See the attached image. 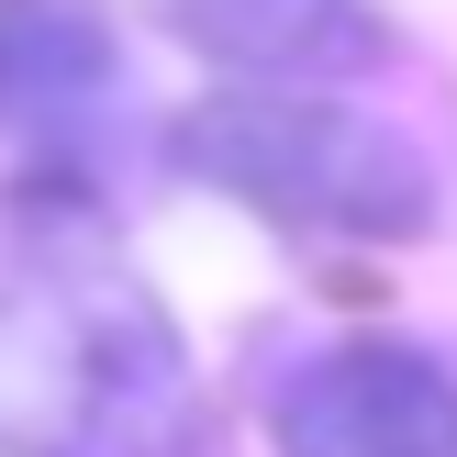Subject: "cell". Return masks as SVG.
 Returning <instances> with one entry per match:
<instances>
[{
	"label": "cell",
	"mask_w": 457,
	"mask_h": 457,
	"mask_svg": "<svg viewBox=\"0 0 457 457\" xmlns=\"http://www.w3.org/2000/svg\"><path fill=\"white\" fill-rule=\"evenodd\" d=\"M145 302L79 212L0 190V457H89L123 413Z\"/></svg>",
	"instance_id": "6da1fadb"
},
{
	"label": "cell",
	"mask_w": 457,
	"mask_h": 457,
	"mask_svg": "<svg viewBox=\"0 0 457 457\" xmlns=\"http://www.w3.org/2000/svg\"><path fill=\"white\" fill-rule=\"evenodd\" d=\"M179 168L290 235L391 245L436 223V168L391 123L324 101V89H223V101L179 112Z\"/></svg>",
	"instance_id": "7a4b0ae2"
},
{
	"label": "cell",
	"mask_w": 457,
	"mask_h": 457,
	"mask_svg": "<svg viewBox=\"0 0 457 457\" xmlns=\"http://www.w3.org/2000/svg\"><path fill=\"white\" fill-rule=\"evenodd\" d=\"M279 457H457V369L391 335H346L290 369Z\"/></svg>",
	"instance_id": "3957f363"
},
{
	"label": "cell",
	"mask_w": 457,
	"mask_h": 457,
	"mask_svg": "<svg viewBox=\"0 0 457 457\" xmlns=\"http://www.w3.org/2000/svg\"><path fill=\"white\" fill-rule=\"evenodd\" d=\"M179 34H201L212 56L257 67L268 89L346 79V67L391 56V34L369 22V0H179Z\"/></svg>",
	"instance_id": "277c9868"
}]
</instances>
